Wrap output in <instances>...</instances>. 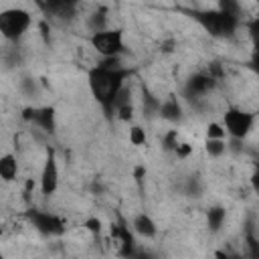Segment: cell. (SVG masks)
Returning <instances> with one entry per match:
<instances>
[{
  "mask_svg": "<svg viewBox=\"0 0 259 259\" xmlns=\"http://www.w3.org/2000/svg\"><path fill=\"white\" fill-rule=\"evenodd\" d=\"M130 75H132V71L119 67L117 57L105 59L101 65H97L89 71V75H87L89 91H91L93 99L101 105V109L105 111L107 117L113 115L115 99H117L119 91L125 87V79Z\"/></svg>",
  "mask_w": 259,
  "mask_h": 259,
  "instance_id": "6da1fadb",
  "label": "cell"
},
{
  "mask_svg": "<svg viewBox=\"0 0 259 259\" xmlns=\"http://www.w3.org/2000/svg\"><path fill=\"white\" fill-rule=\"evenodd\" d=\"M184 14H188L192 20H196L210 36H217V38H229L235 34L237 26H239V20L221 12L219 8L214 10H200V8H188V10H182Z\"/></svg>",
  "mask_w": 259,
  "mask_h": 259,
  "instance_id": "7a4b0ae2",
  "label": "cell"
},
{
  "mask_svg": "<svg viewBox=\"0 0 259 259\" xmlns=\"http://www.w3.org/2000/svg\"><path fill=\"white\" fill-rule=\"evenodd\" d=\"M30 24L32 16L24 8H6L0 12V34L10 42L20 40Z\"/></svg>",
  "mask_w": 259,
  "mask_h": 259,
  "instance_id": "3957f363",
  "label": "cell"
},
{
  "mask_svg": "<svg viewBox=\"0 0 259 259\" xmlns=\"http://www.w3.org/2000/svg\"><path fill=\"white\" fill-rule=\"evenodd\" d=\"M89 45H91V47L95 49V53H99L103 59L119 57V55L125 51L123 32H121L119 28H103V30L91 32Z\"/></svg>",
  "mask_w": 259,
  "mask_h": 259,
  "instance_id": "277c9868",
  "label": "cell"
},
{
  "mask_svg": "<svg viewBox=\"0 0 259 259\" xmlns=\"http://www.w3.org/2000/svg\"><path fill=\"white\" fill-rule=\"evenodd\" d=\"M253 123H255V115L241 107H229L223 117L225 132L235 140H245L253 130Z\"/></svg>",
  "mask_w": 259,
  "mask_h": 259,
  "instance_id": "5b68a950",
  "label": "cell"
},
{
  "mask_svg": "<svg viewBox=\"0 0 259 259\" xmlns=\"http://www.w3.org/2000/svg\"><path fill=\"white\" fill-rule=\"evenodd\" d=\"M214 77L210 73H194L186 79L184 83V89H182V95L188 99V101H196V99H202L204 95H208L212 89H214Z\"/></svg>",
  "mask_w": 259,
  "mask_h": 259,
  "instance_id": "8992f818",
  "label": "cell"
},
{
  "mask_svg": "<svg viewBox=\"0 0 259 259\" xmlns=\"http://www.w3.org/2000/svg\"><path fill=\"white\" fill-rule=\"evenodd\" d=\"M57 186H59V164H57L55 152L49 150L45 164H42V170H40V192L45 196H51L57 190Z\"/></svg>",
  "mask_w": 259,
  "mask_h": 259,
  "instance_id": "52a82bcc",
  "label": "cell"
},
{
  "mask_svg": "<svg viewBox=\"0 0 259 259\" xmlns=\"http://www.w3.org/2000/svg\"><path fill=\"white\" fill-rule=\"evenodd\" d=\"M28 221L32 223V227L42 233V235H61L63 233V221L55 214H49V212H42V210H28Z\"/></svg>",
  "mask_w": 259,
  "mask_h": 259,
  "instance_id": "ba28073f",
  "label": "cell"
},
{
  "mask_svg": "<svg viewBox=\"0 0 259 259\" xmlns=\"http://www.w3.org/2000/svg\"><path fill=\"white\" fill-rule=\"evenodd\" d=\"M24 119L32 121L40 130L53 134L55 132V109L53 107H28L24 109Z\"/></svg>",
  "mask_w": 259,
  "mask_h": 259,
  "instance_id": "9c48e42d",
  "label": "cell"
},
{
  "mask_svg": "<svg viewBox=\"0 0 259 259\" xmlns=\"http://www.w3.org/2000/svg\"><path fill=\"white\" fill-rule=\"evenodd\" d=\"M42 6L49 14L57 18H71L77 8V0H42Z\"/></svg>",
  "mask_w": 259,
  "mask_h": 259,
  "instance_id": "30bf717a",
  "label": "cell"
},
{
  "mask_svg": "<svg viewBox=\"0 0 259 259\" xmlns=\"http://www.w3.org/2000/svg\"><path fill=\"white\" fill-rule=\"evenodd\" d=\"M158 113H160L166 121H172V123L180 121V117H182V105H180L178 97H176V95H170V97H166L164 101H160Z\"/></svg>",
  "mask_w": 259,
  "mask_h": 259,
  "instance_id": "8fae6325",
  "label": "cell"
},
{
  "mask_svg": "<svg viewBox=\"0 0 259 259\" xmlns=\"http://www.w3.org/2000/svg\"><path fill=\"white\" fill-rule=\"evenodd\" d=\"M132 229H134L140 237H146V239H152V237L158 233V227H156L154 219H152L150 214H146V212L134 217V221H132Z\"/></svg>",
  "mask_w": 259,
  "mask_h": 259,
  "instance_id": "7c38bea8",
  "label": "cell"
},
{
  "mask_svg": "<svg viewBox=\"0 0 259 259\" xmlns=\"http://www.w3.org/2000/svg\"><path fill=\"white\" fill-rule=\"evenodd\" d=\"M18 174V162H16V156L12 154H4L0 156V178L4 182H12Z\"/></svg>",
  "mask_w": 259,
  "mask_h": 259,
  "instance_id": "4fadbf2b",
  "label": "cell"
},
{
  "mask_svg": "<svg viewBox=\"0 0 259 259\" xmlns=\"http://www.w3.org/2000/svg\"><path fill=\"white\" fill-rule=\"evenodd\" d=\"M225 219H227V210H225L223 206H212V208L206 210V225H208V229L214 231V233L221 231Z\"/></svg>",
  "mask_w": 259,
  "mask_h": 259,
  "instance_id": "5bb4252c",
  "label": "cell"
},
{
  "mask_svg": "<svg viewBox=\"0 0 259 259\" xmlns=\"http://www.w3.org/2000/svg\"><path fill=\"white\" fill-rule=\"evenodd\" d=\"M204 148H206V154H208V156L219 158V156L225 154V150H227V142H225V138H206Z\"/></svg>",
  "mask_w": 259,
  "mask_h": 259,
  "instance_id": "9a60e30c",
  "label": "cell"
},
{
  "mask_svg": "<svg viewBox=\"0 0 259 259\" xmlns=\"http://www.w3.org/2000/svg\"><path fill=\"white\" fill-rule=\"evenodd\" d=\"M219 10L229 14V16H233V18H237V20H241L243 8H241L239 0H219Z\"/></svg>",
  "mask_w": 259,
  "mask_h": 259,
  "instance_id": "2e32d148",
  "label": "cell"
},
{
  "mask_svg": "<svg viewBox=\"0 0 259 259\" xmlns=\"http://www.w3.org/2000/svg\"><path fill=\"white\" fill-rule=\"evenodd\" d=\"M105 22H107L105 10H103V8H99L97 12H93V14L89 16V28H91V32L103 30V28H105Z\"/></svg>",
  "mask_w": 259,
  "mask_h": 259,
  "instance_id": "e0dca14e",
  "label": "cell"
},
{
  "mask_svg": "<svg viewBox=\"0 0 259 259\" xmlns=\"http://www.w3.org/2000/svg\"><path fill=\"white\" fill-rule=\"evenodd\" d=\"M158 107H160V101H158L150 91L144 89V111H146L148 115H152V113H158Z\"/></svg>",
  "mask_w": 259,
  "mask_h": 259,
  "instance_id": "ac0fdd59",
  "label": "cell"
},
{
  "mask_svg": "<svg viewBox=\"0 0 259 259\" xmlns=\"http://www.w3.org/2000/svg\"><path fill=\"white\" fill-rule=\"evenodd\" d=\"M130 142H132L134 146L146 144V132H144L140 125H132V127H130Z\"/></svg>",
  "mask_w": 259,
  "mask_h": 259,
  "instance_id": "d6986e66",
  "label": "cell"
},
{
  "mask_svg": "<svg viewBox=\"0 0 259 259\" xmlns=\"http://www.w3.org/2000/svg\"><path fill=\"white\" fill-rule=\"evenodd\" d=\"M202 192V186H200V180L196 176H190L188 178V184H186V194L188 196H200Z\"/></svg>",
  "mask_w": 259,
  "mask_h": 259,
  "instance_id": "ffe728a7",
  "label": "cell"
},
{
  "mask_svg": "<svg viewBox=\"0 0 259 259\" xmlns=\"http://www.w3.org/2000/svg\"><path fill=\"white\" fill-rule=\"evenodd\" d=\"M225 127L221 123H208L206 127V138H225Z\"/></svg>",
  "mask_w": 259,
  "mask_h": 259,
  "instance_id": "44dd1931",
  "label": "cell"
},
{
  "mask_svg": "<svg viewBox=\"0 0 259 259\" xmlns=\"http://www.w3.org/2000/svg\"><path fill=\"white\" fill-rule=\"evenodd\" d=\"M162 144H164V148H166V150H174V148H176V144H178V136H176V132L166 134V136H164V140H162Z\"/></svg>",
  "mask_w": 259,
  "mask_h": 259,
  "instance_id": "7402d4cb",
  "label": "cell"
},
{
  "mask_svg": "<svg viewBox=\"0 0 259 259\" xmlns=\"http://www.w3.org/2000/svg\"><path fill=\"white\" fill-rule=\"evenodd\" d=\"M174 152L178 154V158H184V156H188V154H190V146H188V144H176Z\"/></svg>",
  "mask_w": 259,
  "mask_h": 259,
  "instance_id": "603a6c76",
  "label": "cell"
},
{
  "mask_svg": "<svg viewBox=\"0 0 259 259\" xmlns=\"http://www.w3.org/2000/svg\"><path fill=\"white\" fill-rule=\"evenodd\" d=\"M85 225H87V229H89L91 233H99V229H101V221H99V219H89Z\"/></svg>",
  "mask_w": 259,
  "mask_h": 259,
  "instance_id": "cb8c5ba5",
  "label": "cell"
}]
</instances>
